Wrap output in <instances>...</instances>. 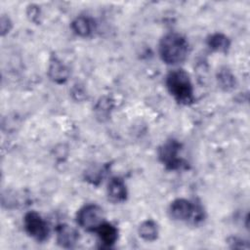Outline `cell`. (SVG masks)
Returning a JSON list of instances; mask_svg holds the SVG:
<instances>
[{
    "label": "cell",
    "instance_id": "obj_1",
    "mask_svg": "<svg viewBox=\"0 0 250 250\" xmlns=\"http://www.w3.org/2000/svg\"><path fill=\"white\" fill-rule=\"evenodd\" d=\"M188 43L187 39L175 32L163 36L159 43V54L162 61L168 64L182 62L188 55Z\"/></svg>",
    "mask_w": 250,
    "mask_h": 250
},
{
    "label": "cell",
    "instance_id": "obj_2",
    "mask_svg": "<svg viewBox=\"0 0 250 250\" xmlns=\"http://www.w3.org/2000/svg\"><path fill=\"white\" fill-rule=\"evenodd\" d=\"M166 86L175 100L182 104L193 102V88L188 72L184 69H175L168 73Z\"/></svg>",
    "mask_w": 250,
    "mask_h": 250
},
{
    "label": "cell",
    "instance_id": "obj_3",
    "mask_svg": "<svg viewBox=\"0 0 250 250\" xmlns=\"http://www.w3.org/2000/svg\"><path fill=\"white\" fill-rule=\"evenodd\" d=\"M170 216L177 221H192L198 223L203 220V209L200 205H196L185 198L174 200L169 207Z\"/></svg>",
    "mask_w": 250,
    "mask_h": 250
},
{
    "label": "cell",
    "instance_id": "obj_4",
    "mask_svg": "<svg viewBox=\"0 0 250 250\" xmlns=\"http://www.w3.org/2000/svg\"><path fill=\"white\" fill-rule=\"evenodd\" d=\"M76 221L82 229L89 231H96L104 223L103 209L97 204L84 205L77 212Z\"/></svg>",
    "mask_w": 250,
    "mask_h": 250
},
{
    "label": "cell",
    "instance_id": "obj_5",
    "mask_svg": "<svg viewBox=\"0 0 250 250\" xmlns=\"http://www.w3.org/2000/svg\"><path fill=\"white\" fill-rule=\"evenodd\" d=\"M180 151L181 144L176 140H169L159 147L158 156L167 169L176 170L183 165Z\"/></svg>",
    "mask_w": 250,
    "mask_h": 250
},
{
    "label": "cell",
    "instance_id": "obj_6",
    "mask_svg": "<svg viewBox=\"0 0 250 250\" xmlns=\"http://www.w3.org/2000/svg\"><path fill=\"white\" fill-rule=\"evenodd\" d=\"M23 226L26 232L37 241H44L49 235L47 222L36 212L31 211L25 214Z\"/></svg>",
    "mask_w": 250,
    "mask_h": 250
},
{
    "label": "cell",
    "instance_id": "obj_7",
    "mask_svg": "<svg viewBox=\"0 0 250 250\" xmlns=\"http://www.w3.org/2000/svg\"><path fill=\"white\" fill-rule=\"evenodd\" d=\"M57 241L58 243L64 248H71L79 240L78 231L67 224H60L57 229Z\"/></svg>",
    "mask_w": 250,
    "mask_h": 250
},
{
    "label": "cell",
    "instance_id": "obj_8",
    "mask_svg": "<svg viewBox=\"0 0 250 250\" xmlns=\"http://www.w3.org/2000/svg\"><path fill=\"white\" fill-rule=\"evenodd\" d=\"M106 192L108 199L114 203L123 202L127 198V188L125 183L119 177H113L110 179L107 185Z\"/></svg>",
    "mask_w": 250,
    "mask_h": 250
},
{
    "label": "cell",
    "instance_id": "obj_9",
    "mask_svg": "<svg viewBox=\"0 0 250 250\" xmlns=\"http://www.w3.org/2000/svg\"><path fill=\"white\" fill-rule=\"evenodd\" d=\"M48 75L52 81L58 84H62L67 80L69 76V70L58 58L55 57L50 62Z\"/></svg>",
    "mask_w": 250,
    "mask_h": 250
},
{
    "label": "cell",
    "instance_id": "obj_10",
    "mask_svg": "<svg viewBox=\"0 0 250 250\" xmlns=\"http://www.w3.org/2000/svg\"><path fill=\"white\" fill-rule=\"evenodd\" d=\"M99 238L101 240V242L104 245V246H111L112 244L115 243V241L117 240L118 237V230L117 229L112 226L109 223H105L104 222L97 229H96Z\"/></svg>",
    "mask_w": 250,
    "mask_h": 250
},
{
    "label": "cell",
    "instance_id": "obj_11",
    "mask_svg": "<svg viewBox=\"0 0 250 250\" xmlns=\"http://www.w3.org/2000/svg\"><path fill=\"white\" fill-rule=\"evenodd\" d=\"M71 28L75 34L86 37L92 34L95 29V22L92 19L85 16L77 17L71 23Z\"/></svg>",
    "mask_w": 250,
    "mask_h": 250
},
{
    "label": "cell",
    "instance_id": "obj_12",
    "mask_svg": "<svg viewBox=\"0 0 250 250\" xmlns=\"http://www.w3.org/2000/svg\"><path fill=\"white\" fill-rule=\"evenodd\" d=\"M140 236L146 241H153L158 236V228L155 222L152 220H146L143 222L139 228Z\"/></svg>",
    "mask_w": 250,
    "mask_h": 250
},
{
    "label": "cell",
    "instance_id": "obj_13",
    "mask_svg": "<svg viewBox=\"0 0 250 250\" xmlns=\"http://www.w3.org/2000/svg\"><path fill=\"white\" fill-rule=\"evenodd\" d=\"M207 44L214 51L226 52L230 46V41L222 33H214L207 39Z\"/></svg>",
    "mask_w": 250,
    "mask_h": 250
},
{
    "label": "cell",
    "instance_id": "obj_14",
    "mask_svg": "<svg viewBox=\"0 0 250 250\" xmlns=\"http://www.w3.org/2000/svg\"><path fill=\"white\" fill-rule=\"evenodd\" d=\"M112 107H113V103L109 98L104 97L100 99V101L97 103L95 107V112L97 117L102 121L107 119L110 115V111Z\"/></svg>",
    "mask_w": 250,
    "mask_h": 250
},
{
    "label": "cell",
    "instance_id": "obj_15",
    "mask_svg": "<svg viewBox=\"0 0 250 250\" xmlns=\"http://www.w3.org/2000/svg\"><path fill=\"white\" fill-rule=\"evenodd\" d=\"M218 83L224 90H230L235 85V78L228 68H222L217 74Z\"/></svg>",
    "mask_w": 250,
    "mask_h": 250
},
{
    "label": "cell",
    "instance_id": "obj_16",
    "mask_svg": "<svg viewBox=\"0 0 250 250\" xmlns=\"http://www.w3.org/2000/svg\"><path fill=\"white\" fill-rule=\"evenodd\" d=\"M27 16L29 17V19L34 21V22H38V19L40 16V10L37 6L35 5H31L28 7L27 9Z\"/></svg>",
    "mask_w": 250,
    "mask_h": 250
},
{
    "label": "cell",
    "instance_id": "obj_17",
    "mask_svg": "<svg viewBox=\"0 0 250 250\" xmlns=\"http://www.w3.org/2000/svg\"><path fill=\"white\" fill-rule=\"evenodd\" d=\"M11 26H12V23H11L9 18H6L3 16L1 18V33H2V35L9 32V30L11 29Z\"/></svg>",
    "mask_w": 250,
    "mask_h": 250
}]
</instances>
